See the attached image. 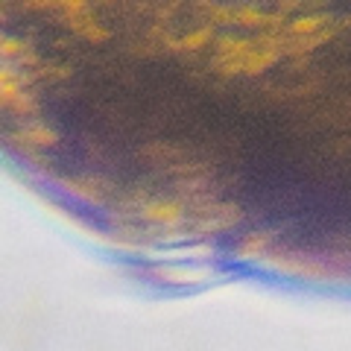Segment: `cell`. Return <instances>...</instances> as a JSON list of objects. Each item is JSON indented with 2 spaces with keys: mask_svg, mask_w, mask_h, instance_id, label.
<instances>
[{
  "mask_svg": "<svg viewBox=\"0 0 351 351\" xmlns=\"http://www.w3.org/2000/svg\"><path fill=\"white\" fill-rule=\"evenodd\" d=\"M147 276L164 284V287H199V284H208L217 278V269L211 267H199V263H191V267H182V263H156V267L147 269Z\"/></svg>",
  "mask_w": 351,
  "mask_h": 351,
  "instance_id": "obj_1",
  "label": "cell"
},
{
  "mask_svg": "<svg viewBox=\"0 0 351 351\" xmlns=\"http://www.w3.org/2000/svg\"><path fill=\"white\" fill-rule=\"evenodd\" d=\"M217 255L214 243H176V246H149L144 258L152 263H202Z\"/></svg>",
  "mask_w": 351,
  "mask_h": 351,
  "instance_id": "obj_2",
  "label": "cell"
},
{
  "mask_svg": "<svg viewBox=\"0 0 351 351\" xmlns=\"http://www.w3.org/2000/svg\"><path fill=\"white\" fill-rule=\"evenodd\" d=\"M132 219H141V223H149V226H182L188 219V205L182 199H147L144 205L135 211Z\"/></svg>",
  "mask_w": 351,
  "mask_h": 351,
  "instance_id": "obj_3",
  "label": "cell"
},
{
  "mask_svg": "<svg viewBox=\"0 0 351 351\" xmlns=\"http://www.w3.org/2000/svg\"><path fill=\"white\" fill-rule=\"evenodd\" d=\"M59 184L71 196H76V199H82V202H91V205H103L106 193L112 191V184H108L106 179H100V176H85V179H62Z\"/></svg>",
  "mask_w": 351,
  "mask_h": 351,
  "instance_id": "obj_4",
  "label": "cell"
},
{
  "mask_svg": "<svg viewBox=\"0 0 351 351\" xmlns=\"http://www.w3.org/2000/svg\"><path fill=\"white\" fill-rule=\"evenodd\" d=\"M15 138L24 141V147H36V149H50V147L59 144L56 129L44 126V123H38V120H29V123H24L15 132Z\"/></svg>",
  "mask_w": 351,
  "mask_h": 351,
  "instance_id": "obj_5",
  "label": "cell"
},
{
  "mask_svg": "<svg viewBox=\"0 0 351 351\" xmlns=\"http://www.w3.org/2000/svg\"><path fill=\"white\" fill-rule=\"evenodd\" d=\"M252 50H255V38H240V36H219V38H214V62L246 59Z\"/></svg>",
  "mask_w": 351,
  "mask_h": 351,
  "instance_id": "obj_6",
  "label": "cell"
},
{
  "mask_svg": "<svg viewBox=\"0 0 351 351\" xmlns=\"http://www.w3.org/2000/svg\"><path fill=\"white\" fill-rule=\"evenodd\" d=\"M214 38H217L214 24H205V27H199L196 32H188V36H182V38H164V47L170 53H196V50L208 47Z\"/></svg>",
  "mask_w": 351,
  "mask_h": 351,
  "instance_id": "obj_7",
  "label": "cell"
},
{
  "mask_svg": "<svg viewBox=\"0 0 351 351\" xmlns=\"http://www.w3.org/2000/svg\"><path fill=\"white\" fill-rule=\"evenodd\" d=\"M272 240H276V232H249V234L240 237L234 255H237V261L263 258V255H267V249L272 246Z\"/></svg>",
  "mask_w": 351,
  "mask_h": 351,
  "instance_id": "obj_8",
  "label": "cell"
},
{
  "mask_svg": "<svg viewBox=\"0 0 351 351\" xmlns=\"http://www.w3.org/2000/svg\"><path fill=\"white\" fill-rule=\"evenodd\" d=\"M325 24H331V15L328 12H304V15L290 18L284 32L293 36V38H302V36H313V32L325 29Z\"/></svg>",
  "mask_w": 351,
  "mask_h": 351,
  "instance_id": "obj_9",
  "label": "cell"
},
{
  "mask_svg": "<svg viewBox=\"0 0 351 351\" xmlns=\"http://www.w3.org/2000/svg\"><path fill=\"white\" fill-rule=\"evenodd\" d=\"M64 27L73 29L80 38L94 41V44H103V41L112 38V32H108L103 24H97V21L88 15V12H85V15H76V18H68V21H64Z\"/></svg>",
  "mask_w": 351,
  "mask_h": 351,
  "instance_id": "obj_10",
  "label": "cell"
},
{
  "mask_svg": "<svg viewBox=\"0 0 351 351\" xmlns=\"http://www.w3.org/2000/svg\"><path fill=\"white\" fill-rule=\"evenodd\" d=\"M284 56L281 50H267V47H255L246 56V62H243V76H261L267 68H272L278 59Z\"/></svg>",
  "mask_w": 351,
  "mask_h": 351,
  "instance_id": "obj_11",
  "label": "cell"
},
{
  "mask_svg": "<svg viewBox=\"0 0 351 351\" xmlns=\"http://www.w3.org/2000/svg\"><path fill=\"white\" fill-rule=\"evenodd\" d=\"M3 108L6 112H12V114H18V117H36L38 114V97L32 94L29 88H24V91H18Z\"/></svg>",
  "mask_w": 351,
  "mask_h": 351,
  "instance_id": "obj_12",
  "label": "cell"
},
{
  "mask_svg": "<svg viewBox=\"0 0 351 351\" xmlns=\"http://www.w3.org/2000/svg\"><path fill=\"white\" fill-rule=\"evenodd\" d=\"M0 50H3V59L6 62H12V59H24L27 56V53H29V44L27 41H18V38H3V47H0Z\"/></svg>",
  "mask_w": 351,
  "mask_h": 351,
  "instance_id": "obj_13",
  "label": "cell"
},
{
  "mask_svg": "<svg viewBox=\"0 0 351 351\" xmlns=\"http://www.w3.org/2000/svg\"><path fill=\"white\" fill-rule=\"evenodd\" d=\"M325 0H276L278 12L290 15V12H299V9H311V6H322Z\"/></svg>",
  "mask_w": 351,
  "mask_h": 351,
  "instance_id": "obj_14",
  "label": "cell"
},
{
  "mask_svg": "<svg viewBox=\"0 0 351 351\" xmlns=\"http://www.w3.org/2000/svg\"><path fill=\"white\" fill-rule=\"evenodd\" d=\"M243 62L246 59H228V62H214V71L223 76V80H232V76L243 73Z\"/></svg>",
  "mask_w": 351,
  "mask_h": 351,
  "instance_id": "obj_15",
  "label": "cell"
}]
</instances>
